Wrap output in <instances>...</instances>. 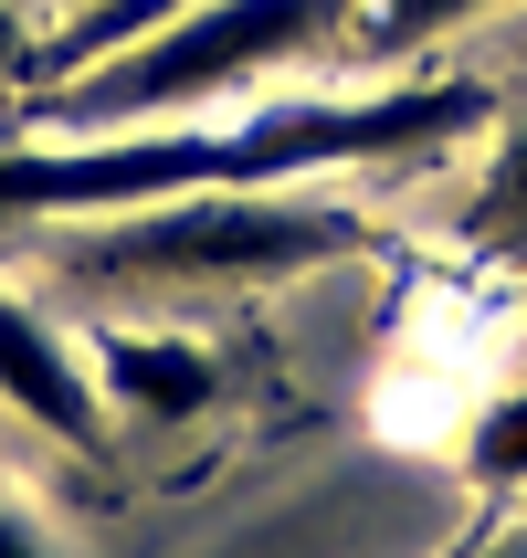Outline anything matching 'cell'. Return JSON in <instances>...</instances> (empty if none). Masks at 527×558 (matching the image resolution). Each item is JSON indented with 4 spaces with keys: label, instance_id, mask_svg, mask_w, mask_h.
Returning a JSON list of instances; mask_svg holds the SVG:
<instances>
[{
    "label": "cell",
    "instance_id": "cell-1",
    "mask_svg": "<svg viewBox=\"0 0 527 558\" xmlns=\"http://www.w3.org/2000/svg\"><path fill=\"white\" fill-rule=\"evenodd\" d=\"M348 22H359V0H190L148 43L63 74L53 126H180L190 106H221V95L348 43Z\"/></svg>",
    "mask_w": 527,
    "mask_h": 558
},
{
    "label": "cell",
    "instance_id": "cell-2",
    "mask_svg": "<svg viewBox=\"0 0 527 558\" xmlns=\"http://www.w3.org/2000/svg\"><path fill=\"white\" fill-rule=\"evenodd\" d=\"M370 243V221L307 190H190L158 211H117L74 232V264L117 284H275L316 275L338 253Z\"/></svg>",
    "mask_w": 527,
    "mask_h": 558
},
{
    "label": "cell",
    "instance_id": "cell-3",
    "mask_svg": "<svg viewBox=\"0 0 527 558\" xmlns=\"http://www.w3.org/2000/svg\"><path fill=\"white\" fill-rule=\"evenodd\" d=\"M221 190V137L190 126H63V137H22L0 148V221H117Z\"/></svg>",
    "mask_w": 527,
    "mask_h": 558
},
{
    "label": "cell",
    "instance_id": "cell-4",
    "mask_svg": "<svg viewBox=\"0 0 527 558\" xmlns=\"http://www.w3.org/2000/svg\"><path fill=\"white\" fill-rule=\"evenodd\" d=\"M0 411H22L43 442H74V453L106 442V390H95L85 348L11 284H0Z\"/></svg>",
    "mask_w": 527,
    "mask_h": 558
},
{
    "label": "cell",
    "instance_id": "cell-5",
    "mask_svg": "<svg viewBox=\"0 0 527 558\" xmlns=\"http://www.w3.org/2000/svg\"><path fill=\"white\" fill-rule=\"evenodd\" d=\"M85 369L106 411H127V422H201L221 401V359L201 338H158V327H95Z\"/></svg>",
    "mask_w": 527,
    "mask_h": 558
},
{
    "label": "cell",
    "instance_id": "cell-6",
    "mask_svg": "<svg viewBox=\"0 0 527 558\" xmlns=\"http://www.w3.org/2000/svg\"><path fill=\"white\" fill-rule=\"evenodd\" d=\"M190 0H85V11H63V43L43 53V74H85V63H106V53H127V43H148L158 22H180Z\"/></svg>",
    "mask_w": 527,
    "mask_h": 558
},
{
    "label": "cell",
    "instance_id": "cell-7",
    "mask_svg": "<svg viewBox=\"0 0 527 558\" xmlns=\"http://www.w3.org/2000/svg\"><path fill=\"white\" fill-rule=\"evenodd\" d=\"M465 474L486 485V496H527V390H506V401L475 411V433H465Z\"/></svg>",
    "mask_w": 527,
    "mask_h": 558
},
{
    "label": "cell",
    "instance_id": "cell-8",
    "mask_svg": "<svg viewBox=\"0 0 527 558\" xmlns=\"http://www.w3.org/2000/svg\"><path fill=\"white\" fill-rule=\"evenodd\" d=\"M475 232L527 253V117H506L496 158H486V190H475Z\"/></svg>",
    "mask_w": 527,
    "mask_h": 558
},
{
    "label": "cell",
    "instance_id": "cell-9",
    "mask_svg": "<svg viewBox=\"0 0 527 558\" xmlns=\"http://www.w3.org/2000/svg\"><path fill=\"white\" fill-rule=\"evenodd\" d=\"M475 11H496V0H380V11H359V53H411V43H443L454 22H475Z\"/></svg>",
    "mask_w": 527,
    "mask_h": 558
},
{
    "label": "cell",
    "instance_id": "cell-10",
    "mask_svg": "<svg viewBox=\"0 0 527 558\" xmlns=\"http://www.w3.org/2000/svg\"><path fill=\"white\" fill-rule=\"evenodd\" d=\"M22 63H32V32H22V11L0 0V74H22Z\"/></svg>",
    "mask_w": 527,
    "mask_h": 558
},
{
    "label": "cell",
    "instance_id": "cell-11",
    "mask_svg": "<svg viewBox=\"0 0 527 558\" xmlns=\"http://www.w3.org/2000/svg\"><path fill=\"white\" fill-rule=\"evenodd\" d=\"M0 558H53V548H43V537H32L22 517H11V506H0Z\"/></svg>",
    "mask_w": 527,
    "mask_h": 558
},
{
    "label": "cell",
    "instance_id": "cell-12",
    "mask_svg": "<svg viewBox=\"0 0 527 558\" xmlns=\"http://www.w3.org/2000/svg\"><path fill=\"white\" fill-rule=\"evenodd\" d=\"M475 558H527V537H496V548H475Z\"/></svg>",
    "mask_w": 527,
    "mask_h": 558
},
{
    "label": "cell",
    "instance_id": "cell-13",
    "mask_svg": "<svg viewBox=\"0 0 527 558\" xmlns=\"http://www.w3.org/2000/svg\"><path fill=\"white\" fill-rule=\"evenodd\" d=\"M63 11H85V0H63Z\"/></svg>",
    "mask_w": 527,
    "mask_h": 558
}]
</instances>
